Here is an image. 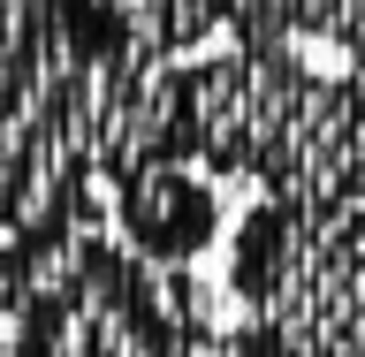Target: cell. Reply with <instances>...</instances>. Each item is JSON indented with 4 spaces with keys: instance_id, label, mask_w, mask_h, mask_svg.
<instances>
[{
    "instance_id": "1",
    "label": "cell",
    "mask_w": 365,
    "mask_h": 357,
    "mask_svg": "<svg viewBox=\"0 0 365 357\" xmlns=\"http://www.w3.org/2000/svg\"><path fill=\"white\" fill-rule=\"evenodd\" d=\"M228 357H365V205L259 198L228 244Z\"/></svg>"
},
{
    "instance_id": "2",
    "label": "cell",
    "mask_w": 365,
    "mask_h": 357,
    "mask_svg": "<svg viewBox=\"0 0 365 357\" xmlns=\"http://www.w3.org/2000/svg\"><path fill=\"white\" fill-rule=\"evenodd\" d=\"M228 205L205 175H190L182 160H145V167H122V190H114V228L122 244H137V259L153 267H190L221 244Z\"/></svg>"
}]
</instances>
